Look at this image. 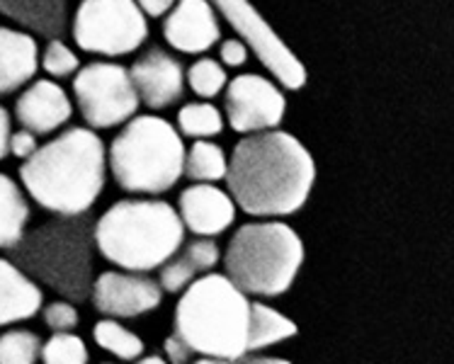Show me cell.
<instances>
[{"label": "cell", "mask_w": 454, "mask_h": 364, "mask_svg": "<svg viewBox=\"0 0 454 364\" xmlns=\"http://www.w3.org/2000/svg\"><path fill=\"white\" fill-rule=\"evenodd\" d=\"M222 262V248L214 238L197 236L195 241H183L170 258L158 270V284L166 294H180L190 282L212 272Z\"/></svg>", "instance_id": "cell-17"}, {"label": "cell", "mask_w": 454, "mask_h": 364, "mask_svg": "<svg viewBox=\"0 0 454 364\" xmlns=\"http://www.w3.org/2000/svg\"><path fill=\"white\" fill-rule=\"evenodd\" d=\"M44 306V291L18 262L0 258V328L35 318Z\"/></svg>", "instance_id": "cell-19"}, {"label": "cell", "mask_w": 454, "mask_h": 364, "mask_svg": "<svg viewBox=\"0 0 454 364\" xmlns=\"http://www.w3.org/2000/svg\"><path fill=\"white\" fill-rule=\"evenodd\" d=\"M42 318L51 333H64V330H75L81 323V314L75 308L74 301L56 299L49 301L47 306H42Z\"/></svg>", "instance_id": "cell-30"}, {"label": "cell", "mask_w": 454, "mask_h": 364, "mask_svg": "<svg viewBox=\"0 0 454 364\" xmlns=\"http://www.w3.org/2000/svg\"><path fill=\"white\" fill-rule=\"evenodd\" d=\"M229 83L226 68L219 58L204 57L197 58L195 64L185 68V85L190 93H195L200 100H214L223 93V88Z\"/></svg>", "instance_id": "cell-26"}, {"label": "cell", "mask_w": 454, "mask_h": 364, "mask_svg": "<svg viewBox=\"0 0 454 364\" xmlns=\"http://www.w3.org/2000/svg\"><path fill=\"white\" fill-rule=\"evenodd\" d=\"M29 202L15 180L0 173V251H10L29 224Z\"/></svg>", "instance_id": "cell-21"}, {"label": "cell", "mask_w": 454, "mask_h": 364, "mask_svg": "<svg viewBox=\"0 0 454 364\" xmlns=\"http://www.w3.org/2000/svg\"><path fill=\"white\" fill-rule=\"evenodd\" d=\"M90 301L98 314L107 318H139L156 311L163 301V290L149 272L105 270L90 290Z\"/></svg>", "instance_id": "cell-12"}, {"label": "cell", "mask_w": 454, "mask_h": 364, "mask_svg": "<svg viewBox=\"0 0 454 364\" xmlns=\"http://www.w3.org/2000/svg\"><path fill=\"white\" fill-rule=\"evenodd\" d=\"M129 75L141 105L153 112L177 105L187 90L185 66L173 51L163 47H149L141 51L129 66Z\"/></svg>", "instance_id": "cell-13"}, {"label": "cell", "mask_w": 454, "mask_h": 364, "mask_svg": "<svg viewBox=\"0 0 454 364\" xmlns=\"http://www.w3.org/2000/svg\"><path fill=\"white\" fill-rule=\"evenodd\" d=\"M134 3L139 5L146 18H163L177 0H134Z\"/></svg>", "instance_id": "cell-34"}, {"label": "cell", "mask_w": 454, "mask_h": 364, "mask_svg": "<svg viewBox=\"0 0 454 364\" xmlns=\"http://www.w3.org/2000/svg\"><path fill=\"white\" fill-rule=\"evenodd\" d=\"M39 71V44L29 32L0 25V97L22 90Z\"/></svg>", "instance_id": "cell-18"}, {"label": "cell", "mask_w": 454, "mask_h": 364, "mask_svg": "<svg viewBox=\"0 0 454 364\" xmlns=\"http://www.w3.org/2000/svg\"><path fill=\"white\" fill-rule=\"evenodd\" d=\"M223 180L241 212L258 219H282L306 205L316 166L297 136L265 129L246 134L233 146Z\"/></svg>", "instance_id": "cell-1"}, {"label": "cell", "mask_w": 454, "mask_h": 364, "mask_svg": "<svg viewBox=\"0 0 454 364\" xmlns=\"http://www.w3.org/2000/svg\"><path fill=\"white\" fill-rule=\"evenodd\" d=\"M42 337L27 328H10L0 336V364H32L42 355Z\"/></svg>", "instance_id": "cell-27"}, {"label": "cell", "mask_w": 454, "mask_h": 364, "mask_svg": "<svg viewBox=\"0 0 454 364\" xmlns=\"http://www.w3.org/2000/svg\"><path fill=\"white\" fill-rule=\"evenodd\" d=\"M163 352H166L168 362H190V360L195 357V352L190 350V345H187L183 337L176 336V333H170V336L166 337Z\"/></svg>", "instance_id": "cell-33"}, {"label": "cell", "mask_w": 454, "mask_h": 364, "mask_svg": "<svg viewBox=\"0 0 454 364\" xmlns=\"http://www.w3.org/2000/svg\"><path fill=\"white\" fill-rule=\"evenodd\" d=\"M68 0H0V18L44 39H64L71 25Z\"/></svg>", "instance_id": "cell-20"}, {"label": "cell", "mask_w": 454, "mask_h": 364, "mask_svg": "<svg viewBox=\"0 0 454 364\" xmlns=\"http://www.w3.org/2000/svg\"><path fill=\"white\" fill-rule=\"evenodd\" d=\"M229 156L222 146L209 139H195V143L185 149L183 175L192 182H219L226 175Z\"/></svg>", "instance_id": "cell-23"}, {"label": "cell", "mask_w": 454, "mask_h": 364, "mask_svg": "<svg viewBox=\"0 0 454 364\" xmlns=\"http://www.w3.org/2000/svg\"><path fill=\"white\" fill-rule=\"evenodd\" d=\"M68 29L81 51L105 58L129 57L149 39V19L134 0H81Z\"/></svg>", "instance_id": "cell-8"}, {"label": "cell", "mask_w": 454, "mask_h": 364, "mask_svg": "<svg viewBox=\"0 0 454 364\" xmlns=\"http://www.w3.org/2000/svg\"><path fill=\"white\" fill-rule=\"evenodd\" d=\"M139 360H141V362H146V364H160V362H168L166 355H141Z\"/></svg>", "instance_id": "cell-36"}, {"label": "cell", "mask_w": 454, "mask_h": 364, "mask_svg": "<svg viewBox=\"0 0 454 364\" xmlns=\"http://www.w3.org/2000/svg\"><path fill=\"white\" fill-rule=\"evenodd\" d=\"M212 5L229 22V27L236 32V37L248 47V51L255 54L260 64L265 66V71L282 88H287V90H301L304 88V64L279 39L278 32L270 27L268 19L253 8L251 0H212Z\"/></svg>", "instance_id": "cell-10"}, {"label": "cell", "mask_w": 454, "mask_h": 364, "mask_svg": "<svg viewBox=\"0 0 454 364\" xmlns=\"http://www.w3.org/2000/svg\"><path fill=\"white\" fill-rule=\"evenodd\" d=\"M185 143L177 127L158 114H134L107 149V170L129 195L158 197L183 178Z\"/></svg>", "instance_id": "cell-6"}, {"label": "cell", "mask_w": 454, "mask_h": 364, "mask_svg": "<svg viewBox=\"0 0 454 364\" xmlns=\"http://www.w3.org/2000/svg\"><path fill=\"white\" fill-rule=\"evenodd\" d=\"M216 47H219V61H222L223 68H241V66L248 64L251 51L239 37L219 39Z\"/></svg>", "instance_id": "cell-31"}, {"label": "cell", "mask_w": 454, "mask_h": 364, "mask_svg": "<svg viewBox=\"0 0 454 364\" xmlns=\"http://www.w3.org/2000/svg\"><path fill=\"white\" fill-rule=\"evenodd\" d=\"M10 131H12V117L10 112L0 105V160L8 156V141H10Z\"/></svg>", "instance_id": "cell-35"}, {"label": "cell", "mask_w": 454, "mask_h": 364, "mask_svg": "<svg viewBox=\"0 0 454 364\" xmlns=\"http://www.w3.org/2000/svg\"><path fill=\"white\" fill-rule=\"evenodd\" d=\"M8 252L39 287L44 284L74 304L90 299L95 282V221L90 212L54 216L25 231Z\"/></svg>", "instance_id": "cell-4"}, {"label": "cell", "mask_w": 454, "mask_h": 364, "mask_svg": "<svg viewBox=\"0 0 454 364\" xmlns=\"http://www.w3.org/2000/svg\"><path fill=\"white\" fill-rule=\"evenodd\" d=\"M183 241L177 209L158 197L120 199L95 221V251L120 270H158Z\"/></svg>", "instance_id": "cell-5"}, {"label": "cell", "mask_w": 454, "mask_h": 364, "mask_svg": "<svg viewBox=\"0 0 454 364\" xmlns=\"http://www.w3.org/2000/svg\"><path fill=\"white\" fill-rule=\"evenodd\" d=\"M74 105L90 129H114L139 114L141 100L129 68L114 61H90L74 75Z\"/></svg>", "instance_id": "cell-9"}, {"label": "cell", "mask_w": 454, "mask_h": 364, "mask_svg": "<svg viewBox=\"0 0 454 364\" xmlns=\"http://www.w3.org/2000/svg\"><path fill=\"white\" fill-rule=\"evenodd\" d=\"M93 340L100 350L124 362H134L144 355V340L134 330L121 326L120 318L105 316L98 321L93 328Z\"/></svg>", "instance_id": "cell-24"}, {"label": "cell", "mask_w": 454, "mask_h": 364, "mask_svg": "<svg viewBox=\"0 0 454 364\" xmlns=\"http://www.w3.org/2000/svg\"><path fill=\"white\" fill-rule=\"evenodd\" d=\"M223 275L248 297L272 299L289 291L304 265V241L278 219L236 228L222 255Z\"/></svg>", "instance_id": "cell-7"}, {"label": "cell", "mask_w": 454, "mask_h": 364, "mask_svg": "<svg viewBox=\"0 0 454 364\" xmlns=\"http://www.w3.org/2000/svg\"><path fill=\"white\" fill-rule=\"evenodd\" d=\"M39 68H44L54 81H66L81 68V58L64 39H47V47L39 49Z\"/></svg>", "instance_id": "cell-29"}, {"label": "cell", "mask_w": 454, "mask_h": 364, "mask_svg": "<svg viewBox=\"0 0 454 364\" xmlns=\"http://www.w3.org/2000/svg\"><path fill=\"white\" fill-rule=\"evenodd\" d=\"M15 120L37 136H51L74 117V100L61 85L49 78L29 81L15 100Z\"/></svg>", "instance_id": "cell-15"}, {"label": "cell", "mask_w": 454, "mask_h": 364, "mask_svg": "<svg viewBox=\"0 0 454 364\" xmlns=\"http://www.w3.org/2000/svg\"><path fill=\"white\" fill-rule=\"evenodd\" d=\"M20 182L29 199L54 216L88 214L107 182V149L85 127L56 131L22 166Z\"/></svg>", "instance_id": "cell-2"}, {"label": "cell", "mask_w": 454, "mask_h": 364, "mask_svg": "<svg viewBox=\"0 0 454 364\" xmlns=\"http://www.w3.org/2000/svg\"><path fill=\"white\" fill-rule=\"evenodd\" d=\"M163 37L168 47L187 57H202L222 39V22L212 0H177L166 12Z\"/></svg>", "instance_id": "cell-14"}, {"label": "cell", "mask_w": 454, "mask_h": 364, "mask_svg": "<svg viewBox=\"0 0 454 364\" xmlns=\"http://www.w3.org/2000/svg\"><path fill=\"white\" fill-rule=\"evenodd\" d=\"M180 294L173 333L185 340L200 362H239L248 352V294L214 270L190 282Z\"/></svg>", "instance_id": "cell-3"}, {"label": "cell", "mask_w": 454, "mask_h": 364, "mask_svg": "<svg viewBox=\"0 0 454 364\" xmlns=\"http://www.w3.org/2000/svg\"><path fill=\"white\" fill-rule=\"evenodd\" d=\"M297 336L294 321L279 314L268 304L251 301V321H248V352L246 355H258L262 350L279 345L289 337ZM243 355V357H246Z\"/></svg>", "instance_id": "cell-22"}, {"label": "cell", "mask_w": 454, "mask_h": 364, "mask_svg": "<svg viewBox=\"0 0 454 364\" xmlns=\"http://www.w3.org/2000/svg\"><path fill=\"white\" fill-rule=\"evenodd\" d=\"M226 127L223 112L207 100L185 103L177 110V131L187 139H214Z\"/></svg>", "instance_id": "cell-25"}, {"label": "cell", "mask_w": 454, "mask_h": 364, "mask_svg": "<svg viewBox=\"0 0 454 364\" xmlns=\"http://www.w3.org/2000/svg\"><path fill=\"white\" fill-rule=\"evenodd\" d=\"M287 114V97L275 78L241 74L223 88V120L236 134L278 129Z\"/></svg>", "instance_id": "cell-11"}, {"label": "cell", "mask_w": 454, "mask_h": 364, "mask_svg": "<svg viewBox=\"0 0 454 364\" xmlns=\"http://www.w3.org/2000/svg\"><path fill=\"white\" fill-rule=\"evenodd\" d=\"M39 360L49 364H83L90 360V352L83 337L75 336L74 330H64V333H51L47 343H42Z\"/></svg>", "instance_id": "cell-28"}, {"label": "cell", "mask_w": 454, "mask_h": 364, "mask_svg": "<svg viewBox=\"0 0 454 364\" xmlns=\"http://www.w3.org/2000/svg\"><path fill=\"white\" fill-rule=\"evenodd\" d=\"M236 202L216 182H192L177 197V214L185 231L195 236H222L236 221Z\"/></svg>", "instance_id": "cell-16"}, {"label": "cell", "mask_w": 454, "mask_h": 364, "mask_svg": "<svg viewBox=\"0 0 454 364\" xmlns=\"http://www.w3.org/2000/svg\"><path fill=\"white\" fill-rule=\"evenodd\" d=\"M37 149H39V136L35 134V131L25 129V127L10 131V141H8L10 156H15V159L20 160H27Z\"/></svg>", "instance_id": "cell-32"}]
</instances>
